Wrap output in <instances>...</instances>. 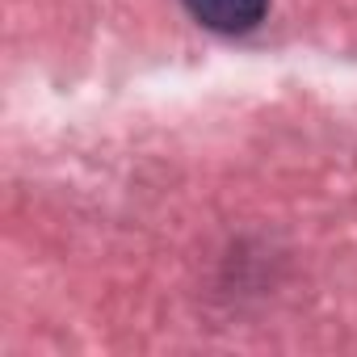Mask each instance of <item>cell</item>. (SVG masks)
<instances>
[{
    "label": "cell",
    "mask_w": 357,
    "mask_h": 357,
    "mask_svg": "<svg viewBox=\"0 0 357 357\" xmlns=\"http://www.w3.org/2000/svg\"><path fill=\"white\" fill-rule=\"evenodd\" d=\"M185 9L219 34H244L265 17L269 0H185Z\"/></svg>",
    "instance_id": "6da1fadb"
}]
</instances>
